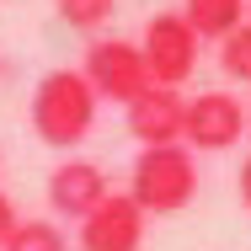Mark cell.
<instances>
[{
	"instance_id": "6da1fadb",
	"label": "cell",
	"mask_w": 251,
	"mask_h": 251,
	"mask_svg": "<svg viewBox=\"0 0 251 251\" xmlns=\"http://www.w3.org/2000/svg\"><path fill=\"white\" fill-rule=\"evenodd\" d=\"M97 123V97L80 70H49L32 86V134L49 150H75Z\"/></svg>"
},
{
	"instance_id": "7a4b0ae2",
	"label": "cell",
	"mask_w": 251,
	"mask_h": 251,
	"mask_svg": "<svg viewBox=\"0 0 251 251\" xmlns=\"http://www.w3.org/2000/svg\"><path fill=\"white\" fill-rule=\"evenodd\" d=\"M128 198L139 203V214H182L198 198V160L187 145H155L134 155L128 171Z\"/></svg>"
},
{
	"instance_id": "3957f363",
	"label": "cell",
	"mask_w": 251,
	"mask_h": 251,
	"mask_svg": "<svg viewBox=\"0 0 251 251\" xmlns=\"http://www.w3.org/2000/svg\"><path fill=\"white\" fill-rule=\"evenodd\" d=\"M139 59L150 70V86H182L198 70V32L182 22V11H155L139 38Z\"/></svg>"
},
{
	"instance_id": "277c9868",
	"label": "cell",
	"mask_w": 251,
	"mask_h": 251,
	"mask_svg": "<svg viewBox=\"0 0 251 251\" xmlns=\"http://www.w3.org/2000/svg\"><path fill=\"white\" fill-rule=\"evenodd\" d=\"M80 75H86V86H91L97 101H123V107L150 86V70L139 59V43H128V38H97L86 49Z\"/></svg>"
},
{
	"instance_id": "5b68a950",
	"label": "cell",
	"mask_w": 251,
	"mask_h": 251,
	"mask_svg": "<svg viewBox=\"0 0 251 251\" xmlns=\"http://www.w3.org/2000/svg\"><path fill=\"white\" fill-rule=\"evenodd\" d=\"M246 134V107L230 91H198L182 107V145L187 150H230Z\"/></svg>"
},
{
	"instance_id": "8992f818",
	"label": "cell",
	"mask_w": 251,
	"mask_h": 251,
	"mask_svg": "<svg viewBox=\"0 0 251 251\" xmlns=\"http://www.w3.org/2000/svg\"><path fill=\"white\" fill-rule=\"evenodd\" d=\"M139 246H145V214L128 193H107L80 219V251H139Z\"/></svg>"
},
{
	"instance_id": "52a82bcc",
	"label": "cell",
	"mask_w": 251,
	"mask_h": 251,
	"mask_svg": "<svg viewBox=\"0 0 251 251\" xmlns=\"http://www.w3.org/2000/svg\"><path fill=\"white\" fill-rule=\"evenodd\" d=\"M182 107L187 97L171 91V86H145L139 97L128 101V134L139 139V150H155V145H182Z\"/></svg>"
},
{
	"instance_id": "ba28073f",
	"label": "cell",
	"mask_w": 251,
	"mask_h": 251,
	"mask_svg": "<svg viewBox=\"0 0 251 251\" xmlns=\"http://www.w3.org/2000/svg\"><path fill=\"white\" fill-rule=\"evenodd\" d=\"M112 187H107V171H101L97 160H59L49 171V208L59 219H86L101 198H107Z\"/></svg>"
},
{
	"instance_id": "9c48e42d",
	"label": "cell",
	"mask_w": 251,
	"mask_h": 251,
	"mask_svg": "<svg viewBox=\"0 0 251 251\" xmlns=\"http://www.w3.org/2000/svg\"><path fill=\"white\" fill-rule=\"evenodd\" d=\"M182 22L203 38H225L246 22V0H182Z\"/></svg>"
},
{
	"instance_id": "30bf717a",
	"label": "cell",
	"mask_w": 251,
	"mask_h": 251,
	"mask_svg": "<svg viewBox=\"0 0 251 251\" xmlns=\"http://www.w3.org/2000/svg\"><path fill=\"white\" fill-rule=\"evenodd\" d=\"M0 251H70V235H64L53 219H16L11 241Z\"/></svg>"
},
{
	"instance_id": "8fae6325",
	"label": "cell",
	"mask_w": 251,
	"mask_h": 251,
	"mask_svg": "<svg viewBox=\"0 0 251 251\" xmlns=\"http://www.w3.org/2000/svg\"><path fill=\"white\" fill-rule=\"evenodd\" d=\"M219 70L230 80H251V22H241L235 32L219 38Z\"/></svg>"
},
{
	"instance_id": "7c38bea8",
	"label": "cell",
	"mask_w": 251,
	"mask_h": 251,
	"mask_svg": "<svg viewBox=\"0 0 251 251\" xmlns=\"http://www.w3.org/2000/svg\"><path fill=\"white\" fill-rule=\"evenodd\" d=\"M59 5V16L70 22V27H80V32H97L101 22L112 16V5L118 0H53Z\"/></svg>"
},
{
	"instance_id": "4fadbf2b",
	"label": "cell",
	"mask_w": 251,
	"mask_h": 251,
	"mask_svg": "<svg viewBox=\"0 0 251 251\" xmlns=\"http://www.w3.org/2000/svg\"><path fill=\"white\" fill-rule=\"evenodd\" d=\"M11 230H16V203H11L5 193H0V246L11 241Z\"/></svg>"
},
{
	"instance_id": "5bb4252c",
	"label": "cell",
	"mask_w": 251,
	"mask_h": 251,
	"mask_svg": "<svg viewBox=\"0 0 251 251\" xmlns=\"http://www.w3.org/2000/svg\"><path fill=\"white\" fill-rule=\"evenodd\" d=\"M241 203L251 208V155H246V166H241Z\"/></svg>"
}]
</instances>
